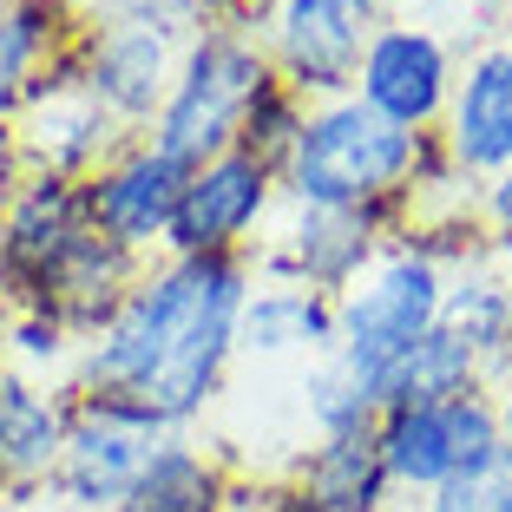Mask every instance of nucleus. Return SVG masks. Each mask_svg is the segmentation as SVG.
<instances>
[{
  "label": "nucleus",
  "instance_id": "obj_1",
  "mask_svg": "<svg viewBox=\"0 0 512 512\" xmlns=\"http://www.w3.org/2000/svg\"><path fill=\"white\" fill-rule=\"evenodd\" d=\"M250 289V256H151L119 316L79 342L66 388L119 394L171 434H191L237 368V316Z\"/></svg>",
  "mask_w": 512,
  "mask_h": 512
},
{
  "label": "nucleus",
  "instance_id": "obj_2",
  "mask_svg": "<svg viewBox=\"0 0 512 512\" xmlns=\"http://www.w3.org/2000/svg\"><path fill=\"white\" fill-rule=\"evenodd\" d=\"M414 158H421V132H401L381 112H368L355 92L309 106L296 151L283 158V204L296 211H355L375 224L381 243H394L421 197H414Z\"/></svg>",
  "mask_w": 512,
  "mask_h": 512
},
{
  "label": "nucleus",
  "instance_id": "obj_3",
  "mask_svg": "<svg viewBox=\"0 0 512 512\" xmlns=\"http://www.w3.org/2000/svg\"><path fill=\"white\" fill-rule=\"evenodd\" d=\"M270 60H263V46H256L250 27H217L191 33L184 40V60H178V79H171L165 106L151 119V145L178 158L184 171L211 165L224 151H237V132H243V112L256 106V92L270 86Z\"/></svg>",
  "mask_w": 512,
  "mask_h": 512
},
{
  "label": "nucleus",
  "instance_id": "obj_4",
  "mask_svg": "<svg viewBox=\"0 0 512 512\" xmlns=\"http://www.w3.org/2000/svg\"><path fill=\"white\" fill-rule=\"evenodd\" d=\"M375 453L394 480L401 506H421L453 480H486L506 473V440H499V394L473 388L440 407H381Z\"/></svg>",
  "mask_w": 512,
  "mask_h": 512
},
{
  "label": "nucleus",
  "instance_id": "obj_5",
  "mask_svg": "<svg viewBox=\"0 0 512 512\" xmlns=\"http://www.w3.org/2000/svg\"><path fill=\"white\" fill-rule=\"evenodd\" d=\"M440 309H447V270L434 256H421L407 237H394L335 296V355H348L355 368L375 375L401 348H414L421 335L440 329Z\"/></svg>",
  "mask_w": 512,
  "mask_h": 512
},
{
  "label": "nucleus",
  "instance_id": "obj_6",
  "mask_svg": "<svg viewBox=\"0 0 512 512\" xmlns=\"http://www.w3.org/2000/svg\"><path fill=\"white\" fill-rule=\"evenodd\" d=\"M119 145H125V132L86 99L73 53L46 66V73L27 86L20 112L7 119V171H14V178H66V184H86Z\"/></svg>",
  "mask_w": 512,
  "mask_h": 512
},
{
  "label": "nucleus",
  "instance_id": "obj_7",
  "mask_svg": "<svg viewBox=\"0 0 512 512\" xmlns=\"http://www.w3.org/2000/svg\"><path fill=\"white\" fill-rule=\"evenodd\" d=\"M243 27L256 33L270 73L309 106H322V99L355 92V66H362L375 20H362L355 0H250Z\"/></svg>",
  "mask_w": 512,
  "mask_h": 512
},
{
  "label": "nucleus",
  "instance_id": "obj_8",
  "mask_svg": "<svg viewBox=\"0 0 512 512\" xmlns=\"http://www.w3.org/2000/svg\"><path fill=\"white\" fill-rule=\"evenodd\" d=\"M184 60V33L151 27V20H125V14H92L86 7V33L73 46L79 86L125 138H145L158 106H165L171 79Z\"/></svg>",
  "mask_w": 512,
  "mask_h": 512
},
{
  "label": "nucleus",
  "instance_id": "obj_9",
  "mask_svg": "<svg viewBox=\"0 0 512 512\" xmlns=\"http://www.w3.org/2000/svg\"><path fill=\"white\" fill-rule=\"evenodd\" d=\"M460 60H467V46L453 33L388 14L368 27L362 66H355V99L368 112H381L388 125H401V132H440Z\"/></svg>",
  "mask_w": 512,
  "mask_h": 512
},
{
  "label": "nucleus",
  "instance_id": "obj_10",
  "mask_svg": "<svg viewBox=\"0 0 512 512\" xmlns=\"http://www.w3.org/2000/svg\"><path fill=\"white\" fill-rule=\"evenodd\" d=\"M171 427L158 414H145L138 401H119V394H79L73 388V414H66V453L60 473L46 493L66 499L73 512H112L132 480L145 473L151 447L165 440Z\"/></svg>",
  "mask_w": 512,
  "mask_h": 512
},
{
  "label": "nucleus",
  "instance_id": "obj_11",
  "mask_svg": "<svg viewBox=\"0 0 512 512\" xmlns=\"http://www.w3.org/2000/svg\"><path fill=\"white\" fill-rule=\"evenodd\" d=\"M283 217V178L250 151H224L184 178L165 256H250Z\"/></svg>",
  "mask_w": 512,
  "mask_h": 512
},
{
  "label": "nucleus",
  "instance_id": "obj_12",
  "mask_svg": "<svg viewBox=\"0 0 512 512\" xmlns=\"http://www.w3.org/2000/svg\"><path fill=\"white\" fill-rule=\"evenodd\" d=\"M184 178H191V171H184L178 158H165L151 138H125V145L112 151V158L92 171L79 191H86L92 230L151 263V256H165L171 217H178V197H184Z\"/></svg>",
  "mask_w": 512,
  "mask_h": 512
},
{
  "label": "nucleus",
  "instance_id": "obj_13",
  "mask_svg": "<svg viewBox=\"0 0 512 512\" xmlns=\"http://www.w3.org/2000/svg\"><path fill=\"white\" fill-rule=\"evenodd\" d=\"M92 230L86 191L66 178H14L0 217V309H33L60 256Z\"/></svg>",
  "mask_w": 512,
  "mask_h": 512
},
{
  "label": "nucleus",
  "instance_id": "obj_14",
  "mask_svg": "<svg viewBox=\"0 0 512 512\" xmlns=\"http://www.w3.org/2000/svg\"><path fill=\"white\" fill-rule=\"evenodd\" d=\"M375 256H381V237L368 217L283 204L270 237L250 250V270H256V283H302V289H322V296H342Z\"/></svg>",
  "mask_w": 512,
  "mask_h": 512
},
{
  "label": "nucleus",
  "instance_id": "obj_15",
  "mask_svg": "<svg viewBox=\"0 0 512 512\" xmlns=\"http://www.w3.org/2000/svg\"><path fill=\"white\" fill-rule=\"evenodd\" d=\"M440 145L467 184H486L512 165V53L499 46V33L467 46L440 119Z\"/></svg>",
  "mask_w": 512,
  "mask_h": 512
},
{
  "label": "nucleus",
  "instance_id": "obj_16",
  "mask_svg": "<svg viewBox=\"0 0 512 512\" xmlns=\"http://www.w3.org/2000/svg\"><path fill=\"white\" fill-rule=\"evenodd\" d=\"M66 414L73 388L40 381L0 362V486L7 493H46L66 453Z\"/></svg>",
  "mask_w": 512,
  "mask_h": 512
},
{
  "label": "nucleus",
  "instance_id": "obj_17",
  "mask_svg": "<svg viewBox=\"0 0 512 512\" xmlns=\"http://www.w3.org/2000/svg\"><path fill=\"white\" fill-rule=\"evenodd\" d=\"M138 276H145V256L119 250V243L99 237V230H86V237L60 256V270L46 276V289H40V302H33V309H40V316H53L66 335H73V342H92V335L119 316V302L132 296Z\"/></svg>",
  "mask_w": 512,
  "mask_h": 512
},
{
  "label": "nucleus",
  "instance_id": "obj_18",
  "mask_svg": "<svg viewBox=\"0 0 512 512\" xmlns=\"http://www.w3.org/2000/svg\"><path fill=\"white\" fill-rule=\"evenodd\" d=\"M335 355V296L302 283H256L237 316V362H322Z\"/></svg>",
  "mask_w": 512,
  "mask_h": 512
},
{
  "label": "nucleus",
  "instance_id": "obj_19",
  "mask_svg": "<svg viewBox=\"0 0 512 512\" xmlns=\"http://www.w3.org/2000/svg\"><path fill=\"white\" fill-rule=\"evenodd\" d=\"M230 480H237L230 453L197 434H165L112 512H230Z\"/></svg>",
  "mask_w": 512,
  "mask_h": 512
},
{
  "label": "nucleus",
  "instance_id": "obj_20",
  "mask_svg": "<svg viewBox=\"0 0 512 512\" xmlns=\"http://www.w3.org/2000/svg\"><path fill=\"white\" fill-rule=\"evenodd\" d=\"M86 33V0H7L0 14V132L20 112L27 86Z\"/></svg>",
  "mask_w": 512,
  "mask_h": 512
},
{
  "label": "nucleus",
  "instance_id": "obj_21",
  "mask_svg": "<svg viewBox=\"0 0 512 512\" xmlns=\"http://www.w3.org/2000/svg\"><path fill=\"white\" fill-rule=\"evenodd\" d=\"M486 388V362L467 342H453L447 329L421 335L414 348H401L388 368H375V394L381 407H440L460 401V394Z\"/></svg>",
  "mask_w": 512,
  "mask_h": 512
},
{
  "label": "nucleus",
  "instance_id": "obj_22",
  "mask_svg": "<svg viewBox=\"0 0 512 512\" xmlns=\"http://www.w3.org/2000/svg\"><path fill=\"white\" fill-rule=\"evenodd\" d=\"M440 329L453 342H467L486 362V381H493V368L506 362V348H512V270L506 263H473V270L447 276Z\"/></svg>",
  "mask_w": 512,
  "mask_h": 512
},
{
  "label": "nucleus",
  "instance_id": "obj_23",
  "mask_svg": "<svg viewBox=\"0 0 512 512\" xmlns=\"http://www.w3.org/2000/svg\"><path fill=\"white\" fill-rule=\"evenodd\" d=\"M302 421H309V440L375 434V421H381L375 375L355 368L348 355H322V362H309V368H302Z\"/></svg>",
  "mask_w": 512,
  "mask_h": 512
},
{
  "label": "nucleus",
  "instance_id": "obj_24",
  "mask_svg": "<svg viewBox=\"0 0 512 512\" xmlns=\"http://www.w3.org/2000/svg\"><path fill=\"white\" fill-rule=\"evenodd\" d=\"M73 355H79V342L53 316H40V309H0V362L7 368L40 375V381H66L73 375Z\"/></svg>",
  "mask_w": 512,
  "mask_h": 512
},
{
  "label": "nucleus",
  "instance_id": "obj_25",
  "mask_svg": "<svg viewBox=\"0 0 512 512\" xmlns=\"http://www.w3.org/2000/svg\"><path fill=\"white\" fill-rule=\"evenodd\" d=\"M302 125H309V99H302V92H289L283 79H270V86L256 92V106L243 112L237 151H250V158H263L270 171H283V158L296 151Z\"/></svg>",
  "mask_w": 512,
  "mask_h": 512
},
{
  "label": "nucleus",
  "instance_id": "obj_26",
  "mask_svg": "<svg viewBox=\"0 0 512 512\" xmlns=\"http://www.w3.org/2000/svg\"><path fill=\"white\" fill-rule=\"evenodd\" d=\"M473 217H480V230L493 237V263L512 270V165L473 191Z\"/></svg>",
  "mask_w": 512,
  "mask_h": 512
},
{
  "label": "nucleus",
  "instance_id": "obj_27",
  "mask_svg": "<svg viewBox=\"0 0 512 512\" xmlns=\"http://www.w3.org/2000/svg\"><path fill=\"white\" fill-rule=\"evenodd\" d=\"M499 480H506V473H486V480H453V486H440L434 499H421V512H486V506H493V493H499Z\"/></svg>",
  "mask_w": 512,
  "mask_h": 512
},
{
  "label": "nucleus",
  "instance_id": "obj_28",
  "mask_svg": "<svg viewBox=\"0 0 512 512\" xmlns=\"http://www.w3.org/2000/svg\"><path fill=\"white\" fill-rule=\"evenodd\" d=\"M460 7H467V0H401L394 14H401V20H421V27H440V20H453Z\"/></svg>",
  "mask_w": 512,
  "mask_h": 512
},
{
  "label": "nucleus",
  "instance_id": "obj_29",
  "mask_svg": "<svg viewBox=\"0 0 512 512\" xmlns=\"http://www.w3.org/2000/svg\"><path fill=\"white\" fill-rule=\"evenodd\" d=\"M499 440H506V473H512V388H499Z\"/></svg>",
  "mask_w": 512,
  "mask_h": 512
},
{
  "label": "nucleus",
  "instance_id": "obj_30",
  "mask_svg": "<svg viewBox=\"0 0 512 512\" xmlns=\"http://www.w3.org/2000/svg\"><path fill=\"white\" fill-rule=\"evenodd\" d=\"M217 20H230V27H243V14H250V0H211Z\"/></svg>",
  "mask_w": 512,
  "mask_h": 512
},
{
  "label": "nucleus",
  "instance_id": "obj_31",
  "mask_svg": "<svg viewBox=\"0 0 512 512\" xmlns=\"http://www.w3.org/2000/svg\"><path fill=\"white\" fill-rule=\"evenodd\" d=\"M355 7H362V20H388L401 0H355Z\"/></svg>",
  "mask_w": 512,
  "mask_h": 512
},
{
  "label": "nucleus",
  "instance_id": "obj_32",
  "mask_svg": "<svg viewBox=\"0 0 512 512\" xmlns=\"http://www.w3.org/2000/svg\"><path fill=\"white\" fill-rule=\"evenodd\" d=\"M486 388H493V394H499V388H512V348H506V362L493 368V381H486Z\"/></svg>",
  "mask_w": 512,
  "mask_h": 512
},
{
  "label": "nucleus",
  "instance_id": "obj_33",
  "mask_svg": "<svg viewBox=\"0 0 512 512\" xmlns=\"http://www.w3.org/2000/svg\"><path fill=\"white\" fill-rule=\"evenodd\" d=\"M486 512H512V473L499 480V493H493V506H486Z\"/></svg>",
  "mask_w": 512,
  "mask_h": 512
},
{
  "label": "nucleus",
  "instance_id": "obj_34",
  "mask_svg": "<svg viewBox=\"0 0 512 512\" xmlns=\"http://www.w3.org/2000/svg\"><path fill=\"white\" fill-rule=\"evenodd\" d=\"M7 184H14V171L0 165V217H7Z\"/></svg>",
  "mask_w": 512,
  "mask_h": 512
},
{
  "label": "nucleus",
  "instance_id": "obj_35",
  "mask_svg": "<svg viewBox=\"0 0 512 512\" xmlns=\"http://www.w3.org/2000/svg\"><path fill=\"white\" fill-rule=\"evenodd\" d=\"M499 46H506V53H512V20H499Z\"/></svg>",
  "mask_w": 512,
  "mask_h": 512
},
{
  "label": "nucleus",
  "instance_id": "obj_36",
  "mask_svg": "<svg viewBox=\"0 0 512 512\" xmlns=\"http://www.w3.org/2000/svg\"><path fill=\"white\" fill-rule=\"evenodd\" d=\"M493 14H499V20H512V0H493Z\"/></svg>",
  "mask_w": 512,
  "mask_h": 512
},
{
  "label": "nucleus",
  "instance_id": "obj_37",
  "mask_svg": "<svg viewBox=\"0 0 512 512\" xmlns=\"http://www.w3.org/2000/svg\"><path fill=\"white\" fill-rule=\"evenodd\" d=\"M0 165H7V132H0Z\"/></svg>",
  "mask_w": 512,
  "mask_h": 512
},
{
  "label": "nucleus",
  "instance_id": "obj_38",
  "mask_svg": "<svg viewBox=\"0 0 512 512\" xmlns=\"http://www.w3.org/2000/svg\"><path fill=\"white\" fill-rule=\"evenodd\" d=\"M394 512H421V506H394Z\"/></svg>",
  "mask_w": 512,
  "mask_h": 512
}]
</instances>
